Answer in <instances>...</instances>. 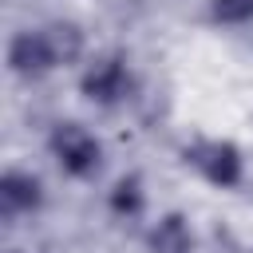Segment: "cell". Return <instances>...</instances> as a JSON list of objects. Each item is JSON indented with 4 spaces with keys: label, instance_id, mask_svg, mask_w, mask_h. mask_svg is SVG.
I'll list each match as a JSON object with an SVG mask.
<instances>
[{
    "label": "cell",
    "instance_id": "8",
    "mask_svg": "<svg viewBox=\"0 0 253 253\" xmlns=\"http://www.w3.org/2000/svg\"><path fill=\"white\" fill-rule=\"evenodd\" d=\"M107 210H111L115 217H123V221L142 217V213H146V186H142V178H138V174L115 178V186L107 190Z\"/></svg>",
    "mask_w": 253,
    "mask_h": 253
},
{
    "label": "cell",
    "instance_id": "10",
    "mask_svg": "<svg viewBox=\"0 0 253 253\" xmlns=\"http://www.w3.org/2000/svg\"><path fill=\"white\" fill-rule=\"evenodd\" d=\"M8 253H24V249H8Z\"/></svg>",
    "mask_w": 253,
    "mask_h": 253
},
{
    "label": "cell",
    "instance_id": "2",
    "mask_svg": "<svg viewBox=\"0 0 253 253\" xmlns=\"http://www.w3.org/2000/svg\"><path fill=\"white\" fill-rule=\"evenodd\" d=\"M182 162L213 190H237L245 182V154L229 138H194L182 146Z\"/></svg>",
    "mask_w": 253,
    "mask_h": 253
},
{
    "label": "cell",
    "instance_id": "1",
    "mask_svg": "<svg viewBox=\"0 0 253 253\" xmlns=\"http://www.w3.org/2000/svg\"><path fill=\"white\" fill-rule=\"evenodd\" d=\"M47 154L67 178H79V182L103 170V138L75 119H63L47 130Z\"/></svg>",
    "mask_w": 253,
    "mask_h": 253
},
{
    "label": "cell",
    "instance_id": "3",
    "mask_svg": "<svg viewBox=\"0 0 253 253\" xmlns=\"http://www.w3.org/2000/svg\"><path fill=\"white\" fill-rule=\"evenodd\" d=\"M134 91V75H130V63L126 55L119 51H107V55H95L91 63H83L79 71V95L95 107H123Z\"/></svg>",
    "mask_w": 253,
    "mask_h": 253
},
{
    "label": "cell",
    "instance_id": "9",
    "mask_svg": "<svg viewBox=\"0 0 253 253\" xmlns=\"http://www.w3.org/2000/svg\"><path fill=\"white\" fill-rule=\"evenodd\" d=\"M206 16L217 28H245L253 24V0H210Z\"/></svg>",
    "mask_w": 253,
    "mask_h": 253
},
{
    "label": "cell",
    "instance_id": "5",
    "mask_svg": "<svg viewBox=\"0 0 253 253\" xmlns=\"http://www.w3.org/2000/svg\"><path fill=\"white\" fill-rule=\"evenodd\" d=\"M43 198H47V190H43V178L40 174L20 170V166H12V170L0 174V213H4V221H16V217L36 213L43 206Z\"/></svg>",
    "mask_w": 253,
    "mask_h": 253
},
{
    "label": "cell",
    "instance_id": "7",
    "mask_svg": "<svg viewBox=\"0 0 253 253\" xmlns=\"http://www.w3.org/2000/svg\"><path fill=\"white\" fill-rule=\"evenodd\" d=\"M43 36H47V47L55 55V67H75V63L87 59V32H83V24H75V20H47Z\"/></svg>",
    "mask_w": 253,
    "mask_h": 253
},
{
    "label": "cell",
    "instance_id": "6",
    "mask_svg": "<svg viewBox=\"0 0 253 253\" xmlns=\"http://www.w3.org/2000/svg\"><path fill=\"white\" fill-rule=\"evenodd\" d=\"M194 249H198V237H194V225H190L186 213L170 210L158 221H150V229H146V253H194Z\"/></svg>",
    "mask_w": 253,
    "mask_h": 253
},
{
    "label": "cell",
    "instance_id": "4",
    "mask_svg": "<svg viewBox=\"0 0 253 253\" xmlns=\"http://www.w3.org/2000/svg\"><path fill=\"white\" fill-rule=\"evenodd\" d=\"M4 63H8V71L20 75V79H43L47 71H59V67H55V55H51V47H47L43 24H40V28H20V32L8 40Z\"/></svg>",
    "mask_w": 253,
    "mask_h": 253
}]
</instances>
